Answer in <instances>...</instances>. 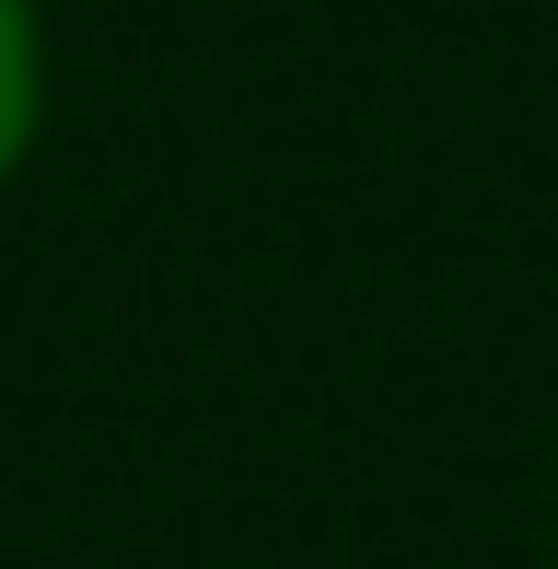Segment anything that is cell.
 <instances>
[{"mask_svg":"<svg viewBox=\"0 0 558 569\" xmlns=\"http://www.w3.org/2000/svg\"><path fill=\"white\" fill-rule=\"evenodd\" d=\"M23 140H36V12L0 0V174L23 163Z\"/></svg>","mask_w":558,"mask_h":569,"instance_id":"cell-1","label":"cell"}]
</instances>
